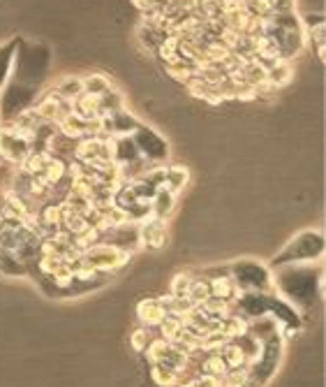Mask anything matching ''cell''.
Returning <instances> with one entry per match:
<instances>
[{
	"instance_id": "9",
	"label": "cell",
	"mask_w": 326,
	"mask_h": 387,
	"mask_svg": "<svg viewBox=\"0 0 326 387\" xmlns=\"http://www.w3.org/2000/svg\"><path fill=\"white\" fill-rule=\"evenodd\" d=\"M148 204H150V216L164 218L167 221V218L174 214V209H176V195L167 188H157L153 192V197L148 200Z\"/></svg>"
},
{
	"instance_id": "3",
	"label": "cell",
	"mask_w": 326,
	"mask_h": 387,
	"mask_svg": "<svg viewBox=\"0 0 326 387\" xmlns=\"http://www.w3.org/2000/svg\"><path fill=\"white\" fill-rule=\"evenodd\" d=\"M324 253V239L320 232H301L298 237L289 243V248H285L275 260V267L282 265H301L308 262V260H320V255Z\"/></svg>"
},
{
	"instance_id": "12",
	"label": "cell",
	"mask_w": 326,
	"mask_h": 387,
	"mask_svg": "<svg viewBox=\"0 0 326 387\" xmlns=\"http://www.w3.org/2000/svg\"><path fill=\"white\" fill-rule=\"evenodd\" d=\"M54 96H56V98H61L63 103L72 105L79 96H83V83H81L79 77H65V79L56 86Z\"/></svg>"
},
{
	"instance_id": "4",
	"label": "cell",
	"mask_w": 326,
	"mask_h": 387,
	"mask_svg": "<svg viewBox=\"0 0 326 387\" xmlns=\"http://www.w3.org/2000/svg\"><path fill=\"white\" fill-rule=\"evenodd\" d=\"M132 253H128V250H121L111 246V243L107 241H99L95 243V246H90L88 250H83L81 253V260L86 262L88 267H93L95 272L99 274H111L116 272V269H121L130 262Z\"/></svg>"
},
{
	"instance_id": "15",
	"label": "cell",
	"mask_w": 326,
	"mask_h": 387,
	"mask_svg": "<svg viewBox=\"0 0 326 387\" xmlns=\"http://www.w3.org/2000/svg\"><path fill=\"white\" fill-rule=\"evenodd\" d=\"M188 299L192 301V306H204L208 299H211V285H208V279L204 276H195L190 285Z\"/></svg>"
},
{
	"instance_id": "18",
	"label": "cell",
	"mask_w": 326,
	"mask_h": 387,
	"mask_svg": "<svg viewBox=\"0 0 326 387\" xmlns=\"http://www.w3.org/2000/svg\"><path fill=\"white\" fill-rule=\"evenodd\" d=\"M227 371L229 369H227V364H224V359L220 357V352H211V355H206V359L199 364V374H204V376L222 378Z\"/></svg>"
},
{
	"instance_id": "13",
	"label": "cell",
	"mask_w": 326,
	"mask_h": 387,
	"mask_svg": "<svg viewBox=\"0 0 326 387\" xmlns=\"http://www.w3.org/2000/svg\"><path fill=\"white\" fill-rule=\"evenodd\" d=\"M0 274H5V276H23V274H28V267L14 255V250L0 248Z\"/></svg>"
},
{
	"instance_id": "16",
	"label": "cell",
	"mask_w": 326,
	"mask_h": 387,
	"mask_svg": "<svg viewBox=\"0 0 326 387\" xmlns=\"http://www.w3.org/2000/svg\"><path fill=\"white\" fill-rule=\"evenodd\" d=\"M14 56H16V45H3L0 47V88L5 86L12 77V67H14Z\"/></svg>"
},
{
	"instance_id": "7",
	"label": "cell",
	"mask_w": 326,
	"mask_h": 387,
	"mask_svg": "<svg viewBox=\"0 0 326 387\" xmlns=\"http://www.w3.org/2000/svg\"><path fill=\"white\" fill-rule=\"evenodd\" d=\"M139 241L141 248L146 250H160L167 243V221L164 218L148 216L146 221L139 223Z\"/></svg>"
},
{
	"instance_id": "21",
	"label": "cell",
	"mask_w": 326,
	"mask_h": 387,
	"mask_svg": "<svg viewBox=\"0 0 326 387\" xmlns=\"http://www.w3.org/2000/svg\"><path fill=\"white\" fill-rule=\"evenodd\" d=\"M171 387H183V385H171Z\"/></svg>"
},
{
	"instance_id": "6",
	"label": "cell",
	"mask_w": 326,
	"mask_h": 387,
	"mask_svg": "<svg viewBox=\"0 0 326 387\" xmlns=\"http://www.w3.org/2000/svg\"><path fill=\"white\" fill-rule=\"evenodd\" d=\"M132 141H135V146L139 151V156L144 158L146 163H164L167 158H169V146H167V141L157 134L153 128H148V125H141L130 134Z\"/></svg>"
},
{
	"instance_id": "20",
	"label": "cell",
	"mask_w": 326,
	"mask_h": 387,
	"mask_svg": "<svg viewBox=\"0 0 326 387\" xmlns=\"http://www.w3.org/2000/svg\"><path fill=\"white\" fill-rule=\"evenodd\" d=\"M150 341H153V330H146V327H135L130 334V346L137 352H146Z\"/></svg>"
},
{
	"instance_id": "14",
	"label": "cell",
	"mask_w": 326,
	"mask_h": 387,
	"mask_svg": "<svg viewBox=\"0 0 326 387\" xmlns=\"http://www.w3.org/2000/svg\"><path fill=\"white\" fill-rule=\"evenodd\" d=\"M150 381L157 387H171V385H181V374L174 371V369L164 366V364H150Z\"/></svg>"
},
{
	"instance_id": "11",
	"label": "cell",
	"mask_w": 326,
	"mask_h": 387,
	"mask_svg": "<svg viewBox=\"0 0 326 387\" xmlns=\"http://www.w3.org/2000/svg\"><path fill=\"white\" fill-rule=\"evenodd\" d=\"M81 83H83V93L97 96V98L102 96V93H107V91L114 88L111 79H109L107 74H102V72H90V74H86V77L81 79Z\"/></svg>"
},
{
	"instance_id": "19",
	"label": "cell",
	"mask_w": 326,
	"mask_h": 387,
	"mask_svg": "<svg viewBox=\"0 0 326 387\" xmlns=\"http://www.w3.org/2000/svg\"><path fill=\"white\" fill-rule=\"evenodd\" d=\"M192 279L195 276L192 274H186L181 272L171 279V285H169V294L174 299H188V292H190V285H192Z\"/></svg>"
},
{
	"instance_id": "1",
	"label": "cell",
	"mask_w": 326,
	"mask_h": 387,
	"mask_svg": "<svg viewBox=\"0 0 326 387\" xmlns=\"http://www.w3.org/2000/svg\"><path fill=\"white\" fill-rule=\"evenodd\" d=\"M49 67V52L40 45H28L26 52H21L16 47V56H14V81L28 83V86H35L44 79Z\"/></svg>"
},
{
	"instance_id": "8",
	"label": "cell",
	"mask_w": 326,
	"mask_h": 387,
	"mask_svg": "<svg viewBox=\"0 0 326 387\" xmlns=\"http://www.w3.org/2000/svg\"><path fill=\"white\" fill-rule=\"evenodd\" d=\"M167 318V311L162 306L160 297H144L137 304V323L139 327H146V330H157Z\"/></svg>"
},
{
	"instance_id": "10",
	"label": "cell",
	"mask_w": 326,
	"mask_h": 387,
	"mask_svg": "<svg viewBox=\"0 0 326 387\" xmlns=\"http://www.w3.org/2000/svg\"><path fill=\"white\" fill-rule=\"evenodd\" d=\"M188 179H190V172L186 170V167H181V165H164V183H162V188L171 190L174 195H179V192L186 188Z\"/></svg>"
},
{
	"instance_id": "5",
	"label": "cell",
	"mask_w": 326,
	"mask_h": 387,
	"mask_svg": "<svg viewBox=\"0 0 326 387\" xmlns=\"http://www.w3.org/2000/svg\"><path fill=\"white\" fill-rule=\"evenodd\" d=\"M229 276L236 283L239 292H266L271 283L269 272L262 265L250 262V260H241L236 265H229Z\"/></svg>"
},
{
	"instance_id": "17",
	"label": "cell",
	"mask_w": 326,
	"mask_h": 387,
	"mask_svg": "<svg viewBox=\"0 0 326 387\" xmlns=\"http://www.w3.org/2000/svg\"><path fill=\"white\" fill-rule=\"evenodd\" d=\"M220 357L224 359V364H227V369H241L248 364V357L246 352L241 350L234 341H227L220 350Z\"/></svg>"
},
{
	"instance_id": "2",
	"label": "cell",
	"mask_w": 326,
	"mask_h": 387,
	"mask_svg": "<svg viewBox=\"0 0 326 387\" xmlns=\"http://www.w3.org/2000/svg\"><path fill=\"white\" fill-rule=\"evenodd\" d=\"M0 93V121L7 123L16 119L19 114H23L26 109H32V100L37 96L35 86H28V83L21 81H7Z\"/></svg>"
}]
</instances>
